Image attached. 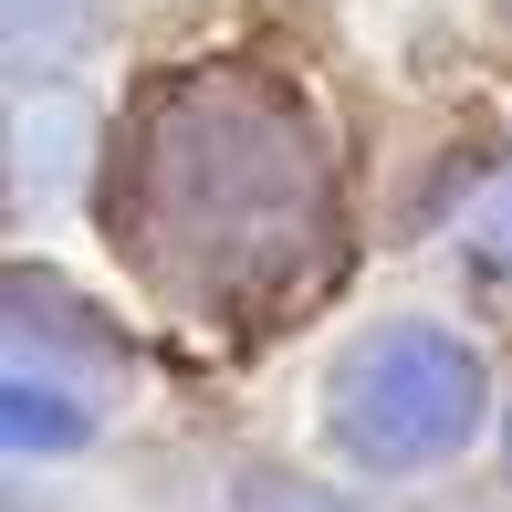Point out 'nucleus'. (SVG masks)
I'll list each match as a JSON object with an SVG mask.
<instances>
[{
  "mask_svg": "<svg viewBox=\"0 0 512 512\" xmlns=\"http://www.w3.org/2000/svg\"><path fill=\"white\" fill-rule=\"evenodd\" d=\"M84 429H95V398H84V387L0 377V439H11V450H74Z\"/></svg>",
  "mask_w": 512,
  "mask_h": 512,
  "instance_id": "obj_3",
  "label": "nucleus"
},
{
  "mask_svg": "<svg viewBox=\"0 0 512 512\" xmlns=\"http://www.w3.org/2000/svg\"><path fill=\"white\" fill-rule=\"evenodd\" d=\"M126 241L147 283L178 304L241 314L293 293L335 241V178H324L314 115L251 63H199L136 115L126 157Z\"/></svg>",
  "mask_w": 512,
  "mask_h": 512,
  "instance_id": "obj_1",
  "label": "nucleus"
},
{
  "mask_svg": "<svg viewBox=\"0 0 512 512\" xmlns=\"http://www.w3.org/2000/svg\"><path fill=\"white\" fill-rule=\"evenodd\" d=\"M335 439L366 471H429L481 429V356L439 324H377L335 366Z\"/></svg>",
  "mask_w": 512,
  "mask_h": 512,
  "instance_id": "obj_2",
  "label": "nucleus"
}]
</instances>
